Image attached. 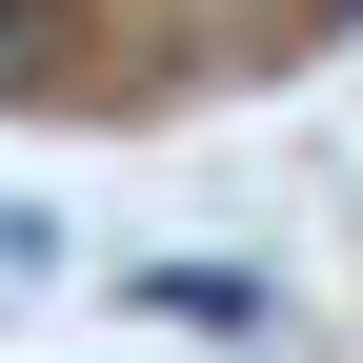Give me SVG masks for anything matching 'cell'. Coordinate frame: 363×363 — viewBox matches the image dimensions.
Returning <instances> with one entry per match:
<instances>
[{
  "instance_id": "1",
  "label": "cell",
  "mask_w": 363,
  "mask_h": 363,
  "mask_svg": "<svg viewBox=\"0 0 363 363\" xmlns=\"http://www.w3.org/2000/svg\"><path fill=\"white\" fill-rule=\"evenodd\" d=\"M142 303H162V323H222V343H262V283H242V262H162Z\"/></svg>"
},
{
  "instance_id": "2",
  "label": "cell",
  "mask_w": 363,
  "mask_h": 363,
  "mask_svg": "<svg viewBox=\"0 0 363 363\" xmlns=\"http://www.w3.org/2000/svg\"><path fill=\"white\" fill-rule=\"evenodd\" d=\"M303 21H363V0H303Z\"/></svg>"
}]
</instances>
